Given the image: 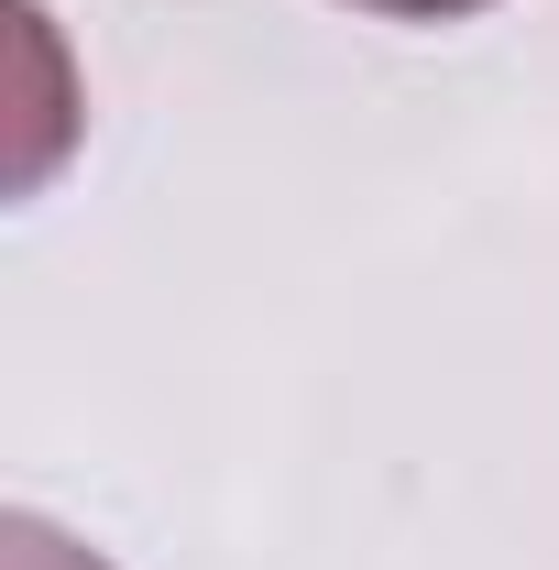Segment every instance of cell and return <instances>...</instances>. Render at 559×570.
Listing matches in <instances>:
<instances>
[{
	"mask_svg": "<svg viewBox=\"0 0 559 570\" xmlns=\"http://www.w3.org/2000/svg\"><path fill=\"white\" fill-rule=\"evenodd\" d=\"M0 570H110V560H88L67 527H45V515H0Z\"/></svg>",
	"mask_w": 559,
	"mask_h": 570,
	"instance_id": "cell-1",
	"label": "cell"
},
{
	"mask_svg": "<svg viewBox=\"0 0 559 570\" xmlns=\"http://www.w3.org/2000/svg\"><path fill=\"white\" fill-rule=\"evenodd\" d=\"M351 11H384V22H461V11H493V0H351Z\"/></svg>",
	"mask_w": 559,
	"mask_h": 570,
	"instance_id": "cell-2",
	"label": "cell"
}]
</instances>
